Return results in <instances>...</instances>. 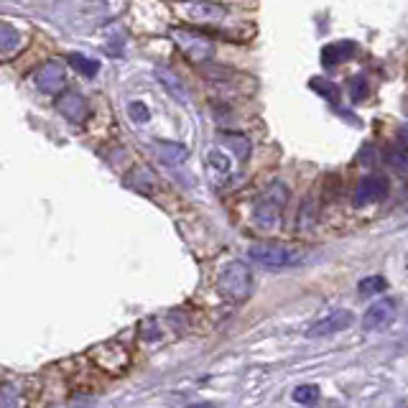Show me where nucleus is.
I'll use <instances>...</instances> for the list:
<instances>
[{
	"instance_id": "obj_1",
	"label": "nucleus",
	"mask_w": 408,
	"mask_h": 408,
	"mask_svg": "<svg viewBox=\"0 0 408 408\" xmlns=\"http://www.w3.org/2000/svg\"><path fill=\"white\" fill-rule=\"evenodd\" d=\"M248 255L266 268H291L304 263V250L286 242H255L248 248Z\"/></svg>"
},
{
	"instance_id": "obj_2",
	"label": "nucleus",
	"mask_w": 408,
	"mask_h": 408,
	"mask_svg": "<svg viewBox=\"0 0 408 408\" xmlns=\"http://www.w3.org/2000/svg\"><path fill=\"white\" fill-rule=\"evenodd\" d=\"M283 204H286V186L273 184L266 194L258 197V202H255V207H253L255 222L263 225V227H273V225L278 222Z\"/></svg>"
},
{
	"instance_id": "obj_3",
	"label": "nucleus",
	"mask_w": 408,
	"mask_h": 408,
	"mask_svg": "<svg viewBox=\"0 0 408 408\" xmlns=\"http://www.w3.org/2000/svg\"><path fill=\"white\" fill-rule=\"evenodd\" d=\"M250 283H253V273L248 271V266L240 261L230 263L220 273V291L230 299H237L242 301L245 296L250 293Z\"/></svg>"
},
{
	"instance_id": "obj_4",
	"label": "nucleus",
	"mask_w": 408,
	"mask_h": 408,
	"mask_svg": "<svg viewBox=\"0 0 408 408\" xmlns=\"http://www.w3.org/2000/svg\"><path fill=\"white\" fill-rule=\"evenodd\" d=\"M89 357L95 360L97 368H102L105 373H110V375H120L123 370L128 368V360H130V357H128V350L118 342L97 344V347H92Z\"/></svg>"
},
{
	"instance_id": "obj_5",
	"label": "nucleus",
	"mask_w": 408,
	"mask_h": 408,
	"mask_svg": "<svg viewBox=\"0 0 408 408\" xmlns=\"http://www.w3.org/2000/svg\"><path fill=\"white\" fill-rule=\"evenodd\" d=\"M174 38H176L178 46H181V51H184L186 57H189L194 64H204L207 59H212V54H215V49H212L210 41H207L204 36H199V33L174 31Z\"/></svg>"
},
{
	"instance_id": "obj_6",
	"label": "nucleus",
	"mask_w": 408,
	"mask_h": 408,
	"mask_svg": "<svg viewBox=\"0 0 408 408\" xmlns=\"http://www.w3.org/2000/svg\"><path fill=\"white\" fill-rule=\"evenodd\" d=\"M385 194H388V178L380 174H370V176L360 178L352 202H355V207H365V204L380 202Z\"/></svg>"
},
{
	"instance_id": "obj_7",
	"label": "nucleus",
	"mask_w": 408,
	"mask_h": 408,
	"mask_svg": "<svg viewBox=\"0 0 408 408\" xmlns=\"http://www.w3.org/2000/svg\"><path fill=\"white\" fill-rule=\"evenodd\" d=\"M393 314H395L393 299H378L368 306V312L363 317V327L368 332H380L393 322Z\"/></svg>"
},
{
	"instance_id": "obj_8",
	"label": "nucleus",
	"mask_w": 408,
	"mask_h": 408,
	"mask_svg": "<svg viewBox=\"0 0 408 408\" xmlns=\"http://www.w3.org/2000/svg\"><path fill=\"white\" fill-rule=\"evenodd\" d=\"M352 312L347 309H337V312L327 314V317L317 319L312 327H309V337H327V334H334V332H342L352 324Z\"/></svg>"
},
{
	"instance_id": "obj_9",
	"label": "nucleus",
	"mask_w": 408,
	"mask_h": 408,
	"mask_svg": "<svg viewBox=\"0 0 408 408\" xmlns=\"http://www.w3.org/2000/svg\"><path fill=\"white\" fill-rule=\"evenodd\" d=\"M36 87L46 95L59 92L64 87V67L59 62H46L41 69L36 72Z\"/></svg>"
},
{
	"instance_id": "obj_10",
	"label": "nucleus",
	"mask_w": 408,
	"mask_h": 408,
	"mask_svg": "<svg viewBox=\"0 0 408 408\" xmlns=\"http://www.w3.org/2000/svg\"><path fill=\"white\" fill-rule=\"evenodd\" d=\"M59 113L74 123H82L87 115V102L79 92H64V97H59Z\"/></svg>"
},
{
	"instance_id": "obj_11",
	"label": "nucleus",
	"mask_w": 408,
	"mask_h": 408,
	"mask_svg": "<svg viewBox=\"0 0 408 408\" xmlns=\"http://www.w3.org/2000/svg\"><path fill=\"white\" fill-rule=\"evenodd\" d=\"M184 16L191 21H222L225 18V11L215 3H186L184 6Z\"/></svg>"
},
{
	"instance_id": "obj_12",
	"label": "nucleus",
	"mask_w": 408,
	"mask_h": 408,
	"mask_svg": "<svg viewBox=\"0 0 408 408\" xmlns=\"http://www.w3.org/2000/svg\"><path fill=\"white\" fill-rule=\"evenodd\" d=\"M352 51H355V44H352V41L329 44V46H324V51H322V62H324V67H337V64H342L344 59L352 57Z\"/></svg>"
},
{
	"instance_id": "obj_13",
	"label": "nucleus",
	"mask_w": 408,
	"mask_h": 408,
	"mask_svg": "<svg viewBox=\"0 0 408 408\" xmlns=\"http://www.w3.org/2000/svg\"><path fill=\"white\" fill-rule=\"evenodd\" d=\"M156 146H159L161 159H164L166 164H181V161H184L186 156H189V148L181 146V143H171V140H159Z\"/></svg>"
},
{
	"instance_id": "obj_14",
	"label": "nucleus",
	"mask_w": 408,
	"mask_h": 408,
	"mask_svg": "<svg viewBox=\"0 0 408 408\" xmlns=\"http://www.w3.org/2000/svg\"><path fill=\"white\" fill-rule=\"evenodd\" d=\"M220 138L230 146V151L235 153L237 159H248L250 156V140L240 133H220Z\"/></svg>"
},
{
	"instance_id": "obj_15",
	"label": "nucleus",
	"mask_w": 408,
	"mask_h": 408,
	"mask_svg": "<svg viewBox=\"0 0 408 408\" xmlns=\"http://www.w3.org/2000/svg\"><path fill=\"white\" fill-rule=\"evenodd\" d=\"M21 44V33L13 28L11 23L0 21V54H8V51L18 49Z\"/></svg>"
},
{
	"instance_id": "obj_16",
	"label": "nucleus",
	"mask_w": 408,
	"mask_h": 408,
	"mask_svg": "<svg viewBox=\"0 0 408 408\" xmlns=\"http://www.w3.org/2000/svg\"><path fill=\"white\" fill-rule=\"evenodd\" d=\"M388 161L390 164H393V169L398 174H406V133H398V146L393 148V151H390V156H388Z\"/></svg>"
},
{
	"instance_id": "obj_17",
	"label": "nucleus",
	"mask_w": 408,
	"mask_h": 408,
	"mask_svg": "<svg viewBox=\"0 0 408 408\" xmlns=\"http://www.w3.org/2000/svg\"><path fill=\"white\" fill-rule=\"evenodd\" d=\"M156 74H159V79L166 84V89H169V92H171V95L176 97V100H181V102L186 100V92H184V89H181V79H178V76L174 74V72H169V69H159V72H156Z\"/></svg>"
},
{
	"instance_id": "obj_18",
	"label": "nucleus",
	"mask_w": 408,
	"mask_h": 408,
	"mask_svg": "<svg viewBox=\"0 0 408 408\" xmlns=\"http://www.w3.org/2000/svg\"><path fill=\"white\" fill-rule=\"evenodd\" d=\"M388 288V280L382 278V276H370V278H363L357 283V291L360 296H373V293H380Z\"/></svg>"
},
{
	"instance_id": "obj_19",
	"label": "nucleus",
	"mask_w": 408,
	"mask_h": 408,
	"mask_svg": "<svg viewBox=\"0 0 408 408\" xmlns=\"http://www.w3.org/2000/svg\"><path fill=\"white\" fill-rule=\"evenodd\" d=\"M293 401L301 403V406H314L319 401V388L317 385H299L293 390Z\"/></svg>"
},
{
	"instance_id": "obj_20",
	"label": "nucleus",
	"mask_w": 408,
	"mask_h": 408,
	"mask_svg": "<svg viewBox=\"0 0 408 408\" xmlns=\"http://www.w3.org/2000/svg\"><path fill=\"white\" fill-rule=\"evenodd\" d=\"M69 64L76 72H82V74H87V76L97 74V67H100L95 59H87V57H82V54H69Z\"/></svg>"
},
{
	"instance_id": "obj_21",
	"label": "nucleus",
	"mask_w": 408,
	"mask_h": 408,
	"mask_svg": "<svg viewBox=\"0 0 408 408\" xmlns=\"http://www.w3.org/2000/svg\"><path fill=\"white\" fill-rule=\"evenodd\" d=\"M207 164H210L217 174H225V176L232 171V164H230V159L222 151H212L210 156H207Z\"/></svg>"
},
{
	"instance_id": "obj_22",
	"label": "nucleus",
	"mask_w": 408,
	"mask_h": 408,
	"mask_svg": "<svg viewBox=\"0 0 408 408\" xmlns=\"http://www.w3.org/2000/svg\"><path fill=\"white\" fill-rule=\"evenodd\" d=\"M0 408H18V390L11 382H0Z\"/></svg>"
},
{
	"instance_id": "obj_23",
	"label": "nucleus",
	"mask_w": 408,
	"mask_h": 408,
	"mask_svg": "<svg viewBox=\"0 0 408 408\" xmlns=\"http://www.w3.org/2000/svg\"><path fill=\"white\" fill-rule=\"evenodd\" d=\"M312 87L317 89V92H322V95L324 97H329L332 102H334V105H337L339 102V92H337V87H334V84L332 82H327V79H312Z\"/></svg>"
},
{
	"instance_id": "obj_24",
	"label": "nucleus",
	"mask_w": 408,
	"mask_h": 408,
	"mask_svg": "<svg viewBox=\"0 0 408 408\" xmlns=\"http://www.w3.org/2000/svg\"><path fill=\"white\" fill-rule=\"evenodd\" d=\"M128 115H130L135 123H146L148 118H151V113H148V108H146V102H138V100L128 105Z\"/></svg>"
},
{
	"instance_id": "obj_25",
	"label": "nucleus",
	"mask_w": 408,
	"mask_h": 408,
	"mask_svg": "<svg viewBox=\"0 0 408 408\" xmlns=\"http://www.w3.org/2000/svg\"><path fill=\"white\" fill-rule=\"evenodd\" d=\"M186 408H212L210 403H191V406H186Z\"/></svg>"
}]
</instances>
